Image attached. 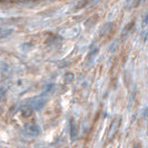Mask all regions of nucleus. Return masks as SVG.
<instances>
[{"mask_svg":"<svg viewBox=\"0 0 148 148\" xmlns=\"http://www.w3.org/2000/svg\"><path fill=\"white\" fill-rule=\"evenodd\" d=\"M119 125H120V119L119 118H116L112 123H111L110 128H109V132H108V135H107L109 139L112 138L114 135L117 133V130H118V128H119Z\"/></svg>","mask_w":148,"mask_h":148,"instance_id":"3","label":"nucleus"},{"mask_svg":"<svg viewBox=\"0 0 148 148\" xmlns=\"http://www.w3.org/2000/svg\"><path fill=\"white\" fill-rule=\"evenodd\" d=\"M111 26H112V23H107L106 26H104V28L101 29V31H100V34H101V35H103L104 32H105V34H107V31L111 29Z\"/></svg>","mask_w":148,"mask_h":148,"instance_id":"7","label":"nucleus"},{"mask_svg":"<svg viewBox=\"0 0 148 148\" xmlns=\"http://www.w3.org/2000/svg\"><path fill=\"white\" fill-rule=\"evenodd\" d=\"M133 148H141V146H140V145H138V144H137V145H135V146H134Z\"/></svg>","mask_w":148,"mask_h":148,"instance_id":"11","label":"nucleus"},{"mask_svg":"<svg viewBox=\"0 0 148 148\" xmlns=\"http://www.w3.org/2000/svg\"><path fill=\"white\" fill-rule=\"evenodd\" d=\"M21 110H22V115H23L25 117H28V116H30V115H31V112H32L31 108H30L28 105H27L26 107H23Z\"/></svg>","mask_w":148,"mask_h":148,"instance_id":"5","label":"nucleus"},{"mask_svg":"<svg viewBox=\"0 0 148 148\" xmlns=\"http://www.w3.org/2000/svg\"><path fill=\"white\" fill-rule=\"evenodd\" d=\"M74 80V74L73 73H67L65 75V82L68 84V82H71Z\"/></svg>","mask_w":148,"mask_h":148,"instance_id":"6","label":"nucleus"},{"mask_svg":"<svg viewBox=\"0 0 148 148\" xmlns=\"http://www.w3.org/2000/svg\"><path fill=\"white\" fill-rule=\"evenodd\" d=\"M144 23H145V25L147 23V16H145V17H144Z\"/></svg>","mask_w":148,"mask_h":148,"instance_id":"10","label":"nucleus"},{"mask_svg":"<svg viewBox=\"0 0 148 148\" xmlns=\"http://www.w3.org/2000/svg\"><path fill=\"white\" fill-rule=\"evenodd\" d=\"M127 1H130V0H127Z\"/></svg>","mask_w":148,"mask_h":148,"instance_id":"15","label":"nucleus"},{"mask_svg":"<svg viewBox=\"0 0 148 148\" xmlns=\"http://www.w3.org/2000/svg\"><path fill=\"white\" fill-rule=\"evenodd\" d=\"M15 1H20V0H15Z\"/></svg>","mask_w":148,"mask_h":148,"instance_id":"14","label":"nucleus"},{"mask_svg":"<svg viewBox=\"0 0 148 148\" xmlns=\"http://www.w3.org/2000/svg\"><path fill=\"white\" fill-rule=\"evenodd\" d=\"M70 137H71V139L75 140L76 138H77V136H78V128H77V125H76V123H75L74 119H70Z\"/></svg>","mask_w":148,"mask_h":148,"instance_id":"4","label":"nucleus"},{"mask_svg":"<svg viewBox=\"0 0 148 148\" xmlns=\"http://www.w3.org/2000/svg\"><path fill=\"white\" fill-rule=\"evenodd\" d=\"M98 1H100V0H94V2H98Z\"/></svg>","mask_w":148,"mask_h":148,"instance_id":"12","label":"nucleus"},{"mask_svg":"<svg viewBox=\"0 0 148 148\" xmlns=\"http://www.w3.org/2000/svg\"><path fill=\"white\" fill-rule=\"evenodd\" d=\"M25 132L29 136L36 137V136H38L40 134V129H39V127L35 123H28V124L25 125Z\"/></svg>","mask_w":148,"mask_h":148,"instance_id":"2","label":"nucleus"},{"mask_svg":"<svg viewBox=\"0 0 148 148\" xmlns=\"http://www.w3.org/2000/svg\"><path fill=\"white\" fill-rule=\"evenodd\" d=\"M46 103H47L46 98L42 96H39V97H35L31 100H29L28 106L31 108V110H40V109H42L45 107Z\"/></svg>","mask_w":148,"mask_h":148,"instance_id":"1","label":"nucleus"},{"mask_svg":"<svg viewBox=\"0 0 148 148\" xmlns=\"http://www.w3.org/2000/svg\"><path fill=\"white\" fill-rule=\"evenodd\" d=\"M0 1H8V0H0Z\"/></svg>","mask_w":148,"mask_h":148,"instance_id":"13","label":"nucleus"},{"mask_svg":"<svg viewBox=\"0 0 148 148\" xmlns=\"http://www.w3.org/2000/svg\"><path fill=\"white\" fill-rule=\"evenodd\" d=\"M97 52H98V49H94L92 51L90 52V55H89V58L91 59V58H94V56H96Z\"/></svg>","mask_w":148,"mask_h":148,"instance_id":"9","label":"nucleus"},{"mask_svg":"<svg viewBox=\"0 0 148 148\" xmlns=\"http://www.w3.org/2000/svg\"><path fill=\"white\" fill-rule=\"evenodd\" d=\"M6 98V89L5 88H0V103L3 101Z\"/></svg>","mask_w":148,"mask_h":148,"instance_id":"8","label":"nucleus"}]
</instances>
